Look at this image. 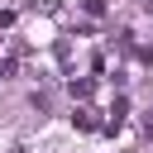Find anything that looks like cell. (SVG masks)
Here are the masks:
<instances>
[{
    "mask_svg": "<svg viewBox=\"0 0 153 153\" xmlns=\"http://www.w3.org/2000/svg\"><path fill=\"white\" fill-rule=\"evenodd\" d=\"M72 120H76V129H96V110H76Z\"/></svg>",
    "mask_w": 153,
    "mask_h": 153,
    "instance_id": "1",
    "label": "cell"
}]
</instances>
